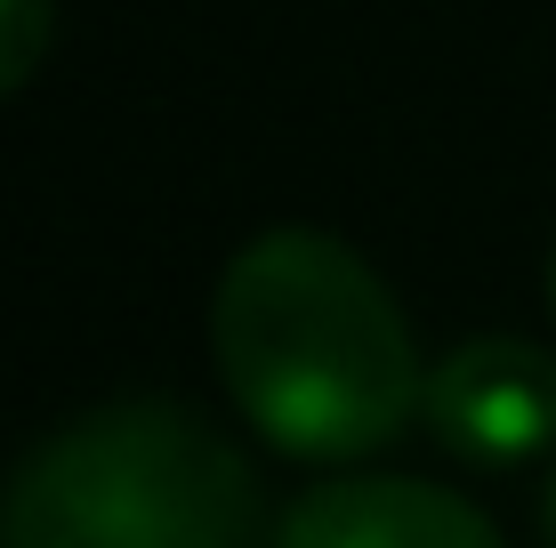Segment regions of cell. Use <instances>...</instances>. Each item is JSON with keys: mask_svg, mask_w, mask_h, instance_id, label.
<instances>
[{"mask_svg": "<svg viewBox=\"0 0 556 548\" xmlns=\"http://www.w3.org/2000/svg\"><path fill=\"white\" fill-rule=\"evenodd\" d=\"M210 355L242 420L315 468L404 444L428 404V364L395 291L323 226H266L226 258Z\"/></svg>", "mask_w": 556, "mask_h": 548, "instance_id": "cell-1", "label": "cell"}, {"mask_svg": "<svg viewBox=\"0 0 556 548\" xmlns=\"http://www.w3.org/2000/svg\"><path fill=\"white\" fill-rule=\"evenodd\" d=\"M0 548H266V493L194 404L122 395L9 468Z\"/></svg>", "mask_w": 556, "mask_h": 548, "instance_id": "cell-2", "label": "cell"}, {"mask_svg": "<svg viewBox=\"0 0 556 548\" xmlns=\"http://www.w3.org/2000/svg\"><path fill=\"white\" fill-rule=\"evenodd\" d=\"M428 436L468 468H525L556 451V355L532 339H459L444 364H428Z\"/></svg>", "mask_w": 556, "mask_h": 548, "instance_id": "cell-3", "label": "cell"}, {"mask_svg": "<svg viewBox=\"0 0 556 548\" xmlns=\"http://www.w3.org/2000/svg\"><path fill=\"white\" fill-rule=\"evenodd\" d=\"M266 548H501L476 500L419 476H339L299 493Z\"/></svg>", "mask_w": 556, "mask_h": 548, "instance_id": "cell-4", "label": "cell"}, {"mask_svg": "<svg viewBox=\"0 0 556 548\" xmlns=\"http://www.w3.org/2000/svg\"><path fill=\"white\" fill-rule=\"evenodd\" d=\"M49 41H56V0H0V98H16L49 65Z\"/></svg>", "mask_w": 556, "mask_h": 548, "instance_id": "cell-5", "label": "cell"}, {"mask_svg": "<svg viewBox=\"0 0 556 548\" xmlns=\"http://www.w3.org/2000/svg\"><path fill=\"white\" fill-rule=\"evenodd\" d=\"M541 540L556 548V468H548V493H541Z\"/></svg>", "mask_w": 556, "mask_h": 548, "instance_id": "cell-6", "label": "cell"}, {"mask_svg": "<svg viewBox=\"0 0 556 548\" xmlns=\"http://www.w3.org/2000/svg\"><path fill=\"white\" fill-rule=\"evenodd\" d=\"M548 315H556V251H548Z\"/></svg>", "mask_w": 556, "mask_h": 548, "instance_id": "cell-7", "label": "cell"}]
</instances>
